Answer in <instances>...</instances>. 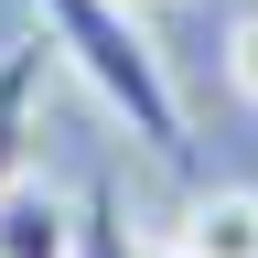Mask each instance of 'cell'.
<instances>
[{
  "mask_svg": "<svg viewBox=\"0 0 258 258\" xmlns=\"http://www.w3.org/2000/svg\"><path fill=\"white\" fill-rule=\"evenodd\" d=\"M43 11V43L76 64V86L108 108L129 140H140L151 161H183V86H172V54L151 43L140 0H32Z\"/></svg>",
  "mask_w": 258,
  "mask_h": 258,
  "instance_id": "6da1fadb",
  "label": "cell"
},
{
  "mask_svg": "<svg viewBox=\"0 0 258 258\" xmlns=\"http://www.w3.org/2000/svg\"><path fill=\"white\" fill-rule=\"evenodd\" d=\"M43 64L54 43L32 32V43H0V183L32 172V129H43Z\"/></svg>",
  "mask_w": 258,
  "mask_h": 258,
  "instance_id": "7a4b0ae2",
  "label": "cell"
},
{
  "mask_svg": "<svg viewBox=\"0 0 258 258\" xmlns=\"http://www.w3.org/2000/svg\"><path fill=\"white\" fill-rule=\"evenodd\" d=\"M0 258H76V205L54 183H0Z\"/></svg>",
  "mask_w": 258,
  "mask_h": 258,
  "instance_id": "3957f363",
  "label": "cell"
},
{
  "mask_svg": "<svg viewBox=\"0 0 258 258\" xmlns=\"http://www.w3.org/2000/svg\"><path fill=\"white\" fill-rule=\"evenodd\" d=\"M194 258H258V194H215V205H194Z\"/></svg>",
  "mask_w": 258,
  "mask_h": 258,
  "instance_id": "277c9868",
  "label": "cell"
},
{
  "mask_svg": "<svg viewBox=\"0 0 258 258\" xmlns=\"http://www.w3.org/2000/svg\"><path fill=\"white\" fill-rule=\"evenodd\" d=\"M76 258H140V237H129V215H118V183H108V172L76 194Z\"/></svg>",
  "mask_w": 258,
  "mask_h": 258,
  "instance_id": "5b68a950",
  "label": "cell"
},
{
  "mask_svg": "<svg viewBox=\"0 0 258 258\" xmlns=\"http://www.w3.org/2000/svg\"><path fill=\"white\" fill-rule=\"evenodd\" d=\"M226 76H237V97H258V0L237 11V32H226Z\"/></svg>",
  "mask_w": 258,
  "mask_h": 258,
  "instance_id": "8992f818",
  "label": "cell"
},
{
  "mask_svg": "<svg viewBox=\"0 0 258 258\" xmlns=\"http://www.w3.org/2000/svg\"><path fill=\"white\" fill-rule=\"evenodd\" d=\"M140 258H194V247H183V237H172V247H161V237H140Z\"/></svg>",
  "mask_w": 258,
  "mask_h": 258,
  "instance_id": "52a82bcc",
  "label": "cell"
}]
</instances>
